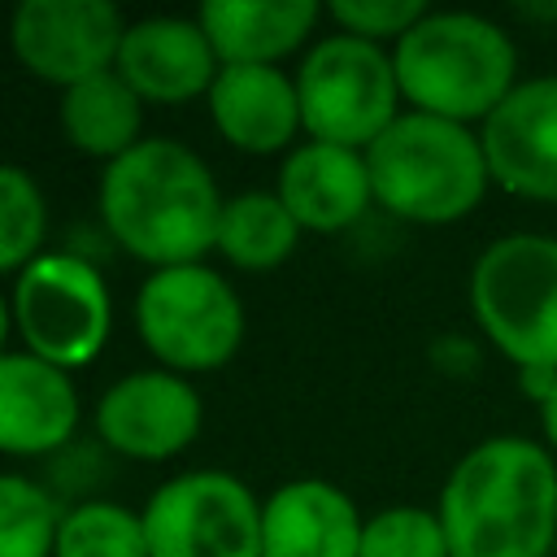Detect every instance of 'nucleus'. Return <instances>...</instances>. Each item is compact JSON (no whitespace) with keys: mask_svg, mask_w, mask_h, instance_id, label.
<instances>
[{"mask_svg":"<svg viewBox=\"0 0 557 557\" xmlns=\"http://www.w3.org/2000/svg\"><path fill=\"white\" fill-rule=\"evenodd\" d=\"M453 557H548L557 544V457L531 435L470 444L435 500Z\"/></svg>","mask_w":557,"mask_h":557,"instance_id":"1","label":"nucleus"},{"mask_svg":"<svg viewBox=\"0 0 557 557\" xmlns=\"http://www.w3.org/2000/svg\"><path fill=\"white\" fill-rule=\"evenodd\" d=\"M96 200L113 244L135 261L165 270L191 265L213 248L226 196L187 144L139 139L126 157L104 165Z\"/></svg>","mask_w":557,"mask_h":557,"instance_id":"2","label":"nucleus"},{"mask_svg":"<svg viewBox=\"0 0 557 557\" xmlns=\"http://www.w3.org/2000/svg\"><path fill=\"white\" fill-rule=\"evenodd\" d=\"M405 109L483 126L518 87V48L509 30L470 9H426L413 30L392 44Z\"/></svg>","mask_w":557,"mask_h":557,"instance_id":"3","label":"nucleus"},{"mask_svg":"<svg viewBox=\"0 0 557 557\" xmlns=\"http://www.w3.org/2000/svg\"><path fill=\"white\" fill-rule=\"evenodd\" d=\"M366 170L374 205L413 226H453L492 187L479 131L418 109H405L366 148Z\"/></svg>","mask_w":557,"mask_h":557,"instance_id":"4","label":"nucleus"},{"mask_svg":"<svg viewBox=\"0 0 557 557\" xmlns=\"http://www.w3.org/2000/svg\"><path fill=\"white\" fill-rule=\"evenodd\" d=\"M466 296L479 335L513 370H557V235H496L474 257Z\"/></svg>","mask_w":557,"mask_h":557,"instance_id":"5","label":"nucleus"},{"mask_svg":"<svg viewBox=\"0 0 557 557\" xmlns=\"http://www.w3.org/2000/svg\"><path fill=\"white\" fill-rule=\"evenodd\" d=\"M135 331L152 361L174 374L226 366L244 344V300L213 265L152 270L135 292Z\"/></svg>","mask_w":557,"mask_h":557,"instance_id":"6","label":"nucleus"},{"mask_svg":"<svg viewBox=\"0 0 557 557\" xmlns=\"http://www.w3.org/2000/svg\"><path fill=\"white\" fill-rule=\"evenodd\" d=\"M292 78L300 96V126L318 144L366 152L405 113L392 48L344 30L313 39Z\"/></svg>","mask_w":557,"mask_h":557,"instance_id":"7","label":"nucleus"},{"mask_svg":"<svg viewBox=\"0 0 557 557\" xmlns=\"http://www.w3.org/2000/svg\"><path fill=\"white\" fill-rule=\"evenodd\" d=\"M13 331L22 335L26 352L57 370H83L100 357L113 300L100 270L78 252H39L13 278Z\"/></svg>","mask_w":557,"mask_h":557,"instance_id":"8","label":"nucleus"},{"mask_svg":"<svg viewBox=\"0 0 557 557\" xmlns=\"http://www.w3.org/2000/svg\"><path fill=\"white\" fill-rule=\"evenodd\" d=\"M148 557H261V500L226 470H187L139 509Z\"/></svg>","mask_w":557,"mask_h":557,"instance_id":"9","label":"nucleus"},{"mask_svg":"<svg viewBox=\"0 0 557 557\" xmlns=\"http://www.w3.org/2000/svg\"><path fill=\"white\" fill-rule=\"evenodd\" d=\"M126 17L109 0H22L9 17V48L26 74L52 87L113 70Z\"/></svg>","mask_w":557,"mask_h":557,"instance_id":"10","label":"nucleus"},{"mask_svg":"<svg viewBox=\"0 0 557 557\" xmlns=\"http://www.w3.org/2000/svg\"><path fill=\"white\" fill-rule=\"evenodd\" d=\"M205 422L200 392L174 370H131L104 387L96 400L100 440L131 461H170L183 453Z\"/></svg>","mask_w":557,"mask_h":557,"instance_id":"11","label":"nucleus"},{"mask_svg":"<svg viewBox=\"0 0 557 557\" xmlns=\"http://www.w3.org/2000/svg\"><path fill=\"white\" fill-rule=\"evenodd\" d=\"M492 187L557 205V74L518 78V87L479 126Z\"/></svg>","mask_w":557,"mask_h":557,"instance_id":"12","label":"nucleus"},{"mask_svg":"<svg viewBox=\"0 0 557 557\" xmlns=\"http://www.w3.org/2000/svg\"><path fill=\"white\" fill-rule=\"evenodd\" d=\"M113 70L144 104H183L209 96L222 61L196 17H139L126 22Z\"/></svg>","mask_w":557,"mask_h":557,"instance_id":"13","label":"nucleus"},{"mask_svg":"<svg viewBox=\"0 0 557 557\" xmlns=\"http://www.w3.org/2000/svg\"><path fill=\"white\" fill-rule=\"evenodd\" d=\"M274 191L287 205V213L296 218V226L313 231V235L348 231L374 205L366 152L339 148V144H318V139L287 148Z\"/></svg>","mask_w":557,"mask_h":557,"instance_id":"14","label":"nucleus"},{"mask_svg":"<svg viewBox=\"0 0 557 557\" xmlns=\"http://www.w3.org/2000/svg\"><path fill=\"white\" fill-rule=\"evenodd\" d=\"M361 527L352 496L331 479H287L261 500V557H357Z\"/></svg>","mask_w":557,"mask_h":557,"instance_id":"15","label":"nucleus"},{"mask_svg":"<svg viewBox=\"0 0 557 557\" xmlns=\"http://www.w3.org/2000/svg\"><path fill=\"white\" fill-rule=\"evenodd\" d=\"M78 426V392L65 370L26 348L0 352V453L44 457L70 444Z\"/></svg>","mask_w":557,"mask_h":557,"instance_id":"16","label":"nucleus"},{"mask_svg":"<svg viewBox=\"0 0 557 557\" xmlns=\"http://www.w3.org/2000/svg\"><path fill=\"white\" fill-rule=\"evenodd\" d=\"M205 100L218 135L252 157L283 152L305 131L296 78L278 65H222Z\"/></svg>","mask_w":557,"mask_h":557,"instance_id":"17","label":"nucleus"},{"mask_svg":"<svg viewBox=\"0 0 557 557\" xmlns=\"http://www.w3.org/2000/svg\"><path fill=\"white\" fill-rule=\"evenodd\" d=\"M196 22L222 65H278L313 35L322 9L313 0H209Z\"/></svg>","mask_w":557,"mask_h":557,"instance_id":"18","label":"nucleus"},{"mask_svg":"<svg viewBox=\"0 0 557 557\" xmlns=\"http://www.w3.org/2000/svg\"><path fill=\"white\" fill-rule=\"evenodd\" d=\"M57 122L70 148L96 161H117L144 139V100L126 87L117 70H104L87 83L61 91Z\"/></svg>","mask_w":557,"mask_h":557,"instance_id":"19","label":"nucleus"},{"mask_svg":"<svg viewBox=\"0 0 557 557\" xmlns=\"http://www.w3.org/2000/svg\"><path fill=\"white\" fill-rule=\"evenodd\" d=\"M300 244V226L278 200V191H239L222 200L213 248L235 270H274Z\"/></svg>","mask_w":557,"mask_h":557,"instance_id":"20","label":"nucleus"},{"mask_svg":"<svg viewBox=\"0 0 557 557\" xmlns=\"http://www.w3.org/2000/svg\"><path fill=\"white\" fill-rule=\"evenodd\" d=\"M52 557H148L144 518L117 500H83L61 509Z\"/></svg>","mask_w":557,"mask_h":557,"instance_id":"21","label":"nucleus"},{"mask_svg":"<svg viewBox=\"0 0 557 557\" xmlns=\"http://www.w3.org/2000/svg\"><path fill=\"white\" fill-rule=\"evenodd\" d=\"M48 235V205L39 183L13 165L0 161V274H22L39 252Z\"/></svg>","mask_w":557,"mask_h":557,"instance_id":"22","label":"nucleus"},{"mask_svg":"<svg viewBox=\"0 0 557 557\" xmlns=\"http://www.w3.org/2000/svg\"><path fill=\"white\" fill-rule=\"evenodd\" d=\"M61 509L26 474H0V557H52Z\"/></svg>","mask_w":557,"mask_h":557,"instance_id":"23","label":"nucleus"},{"mask_svg":"<svg viewBox=\"0 0 557 557\" xmlns=\"http://www.w3.org/2000/svg\"><path fill=\"white\" fill-rule=\"evenodd\" d=\"M357 557H453V553H448V535L435 509L387 505L366 518Z\"/></svg>","mask_w":557,"mask_h":557,"instance_id":"24","label":"nucleus"},{"mask_svg":"<svg viewBox=\"0 0 557 557\" xmlns=\"http://www.w3.org/2000/svg\"><path fill=\"white\" fill-rule=\"evenodd\" d=\"M422 13H426L422 0H331L326 4V17L335 22V30L370 44H396L405 30L422 22Z\"/></svg>","mask_w":557,"mask_h":557,"instance_id":"25","label":"nucleus"},{"mask_svg":"<svg viewBox=\"0 0 557 557\" xmlns=\"http://www.w3.org/2000/svg\"><path fill=\"white\" fill-rule=\"evenodd\" d=\"M535 409H540V435H544V448L557 457V383L548 387V396H544Z\"/></svg>","mask_w":557,"mask_h":557,"instance_id":"26","label":"nucleus"},{"mask_svg":"<svg viewBox=\"0 0 557 557\" xmlns=\"http://www.w3.org/2000/svg\"><path fill=\"white\" fill-rule=\"evenodd\" d=\"M9 331H13V300L0 292V352H9L4 344H9Z\"/></svg>","mask_w":557,"mask_h":557,"instance_id":"27","label":"nucleus"}]
</instances>
